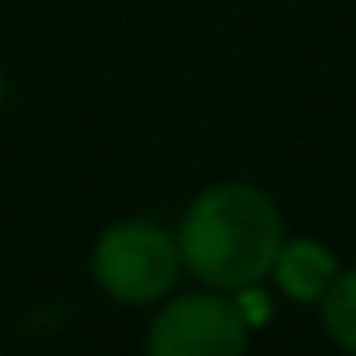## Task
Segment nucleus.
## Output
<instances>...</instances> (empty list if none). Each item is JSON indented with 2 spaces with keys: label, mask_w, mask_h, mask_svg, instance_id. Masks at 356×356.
Wrapping results in <instances>:
<instances>
[{
  "label": "nucleus",
  "mask_w": 356,
  "mask_h": 356,
  "mask_svg": "<svg viewBox=\"0 0 356 356\" xmlns=\"http://www.w3.org/2000/svg\"><path fill=\"white\" fill-rule=\"evenodd\" d=\"M284 243V217L275 199L248 181L208 185L185 208L176 248L181 266L217 293H239L270 275L275 252Z\"/></svg>",
  "instance_id": "nucleus-1"
},
{
  "label": "nucleus",
  "mask_w": 356,
  "mask_h": 356,
  "mask_svg": "<svg viewBox=\"0 0 356 356\" xmlns=\"http://www.w3.org/2000/svg\"><path fill=\"white\" fill-rule=\"evenodd\" d=\"M90 275L113 302H163L181 275V248L154 221H118L90 248Z\"/></svg>",
  "instance_id": "nucleus-2"
},
{
  "label": "nucleus",
  "mask_w": 356,
  "mask_h": 356,
  "mask_svg": "<svg viewBox=\"0 0 356 356\" xmlns=\"http://www.w3.org/2000/svg\"><path fill=\"white\" fill-rule=\"evenodd\" d=\"M248 325L239 307L226 302L217 289L203 293H167L163 312L154 316L145 339V356H243Z\"/></svg>",
  "instance_id": "nucleus-3"
},
{
  "label": "nucleus",
  "mask_w": 356,
  "mask_h": 356,
  "mask_svg": "<svg viewBox=\"0 0 356 356\" xmlns=\"http://www.w3.org/2000/svg\"><path fill=\"white\" fill-rule=\"evenodd\" d=\"M339 270V257L321 239H284L275 252V266H270V280L293 302H321Z\"/></svg>",
  "instance_id": "nucleus-4"
},
{
  "label": "nucleus",
  "mask_w": 356,
  "mask_h": 356,
  "mask_svg": "<svg viewBox=\"0 0 356 356\" xmlns=\"http://www.w3.org/2000/svg\"><path fill=\"white\" fill-rule=\"evenodd\" d=\"M321 316H325L330 339L339 343L343 352L356 356V266L334 275V284L325 289V298H321Z\"/></svg>",
  "instance_id": "nucleus-5"
}]
</instances>
